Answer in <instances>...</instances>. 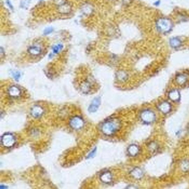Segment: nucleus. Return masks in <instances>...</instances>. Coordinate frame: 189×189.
Listing matches in <instances>:
<instances>
[{
	"instance_id": "f257e3e1",
	"label": "nucleus",
	"mask_w": 189,
	"mask_h": 189,
	"mask_svg": "<svg viewBox=\"0 0 189 189\" xmlns=\"http://www.w3.org/2000/svg\"><path fill=\"white\" fill-rule=\"evenodd\" d=\"M121 126V122L119 119L112 118L106 120L103 124L101 130L105 135L111 136L118 131Z\"/></svg>"
},
{
	"instance_id": "f03ea898",
	"label": "nucleus",
	"mask_w": 189,
	"mask_h": 189,
	"mask_svg": "<svg viewBox=\"0 0 189 189\" xmlns=\"http://www.w3.org/2000/svg\"><path fill=\"white\" fill-rule=\"evenodd\" d=\"M157 27L158 30L161 32H168L172 29V23L167 19H161L157 21Z\"/></svg>"
},
{
	"instance_id": "7ed1b4c3",
	"label": "nucleus",
	"mask_w": 189,
	"mask_h": 189,
	"mask_svg": "<svg viewBox=\"0 0 189 189\" xmlns=\"http://www.w3.org/2000/svg\"><path fill=\"white\" fill-rule=\"evenodd\" d=\"M15 137L11 133H6L1 138V143L6 148H12L15 145Z\"/></svg>"
},
{
	"instance_id": "20e7f679",
	"label": "nucleus",
	"mask_w": 189,
	"mask_h": 189,
	"mask_svg": "<svg viewBox=\"0 0 189 189\" xmlns=\"http://www.w3.org/2000/svg\"><path fill=\"white\" fill-rule=\"evenodd\" d=\"M61 13H68L71 11V6L67 0H54Z\"/></svg>"
},
{
	"instance_id": "39448f33",
	"label": "nucleus",
	"mask_w": 189,
	"mask_h": 189,
	"mask_svg": "<svg viewBox=\"0 0 189 189\" xmlns=\"http://www.w3.org/2000/svg\"><path fill=\"white\" fill-rule=\"evenodd\" d=\"M140 118L143 122L146 124H150L154 121L155 115L153 112L150 110H145L141 114Z\"/></svg>"
},
{
	"instance_id": "423d86ee",
	"label": "nucleus",
	"mask_w": 189,
	"mask_h": 189,
	"mask_svg": "<svg viewBox=\"0 0 189 189\" xmlns=\"http://www.w3.org/2000/svg\"><path fill=\"white\" fill-rule=\"evenodd\" d=\"M69 124L72 128L78 130L83 127L84 122L83 119L80 117L76 116L72 118Z\"/></svg>"
},
{
	"instance_id": "0eeeda50",
	"label": "nucleus",
	"mask_w": 189,
	"mask_h": 189,
	"mask_svg": "<svg viewBox=\"0 0 189 189\" xmlns=\"http://www.w3.org/2000/svg\"><path fill=\"white\" fill-rule=\"evenodd\" d=\"M8 93L10 97L13 98H18L21 96V91L19 87L17 86H11L8 90Z\"/></svg>"
},
{
	"instance_id": "6e6552de",
	"label": "nucleus",
	"mask_w": 189,
	"mask_h": 189,
	"mask_svg": "<svg viewBox=\"0 0 189 189\" xmlns=\"http://www.w3.org/2000/svg\"><path fill=\"white\" fill-rule=\"evenodd\" d=\"M101 102V98L100 97H96L94 99L89 107V112L90 113L96 112L98 110Z\"/></svg>"
},
{
	"instance_id": "1a4fd4ad",
	"label": "nucleus",
	"mask_w": 189,
	"mask_h": 189,
	"mask_svg": "<svg viewBox=\"0 0 189 189\" xmlns=\"http://www.w3.org/2000/svg\"><path fill=\"white\" fill-rule=\"evenodd\" d=\"M100 179L101 181L105 184L111 183L112 180V174L109 171L103 172L100 176Z\"/></svg>"
},
{
	"instance_id": "9d476101",
	"label": "nucleus",
	"mask_w": 189,
	"mask_h": 189,
	"mask_svg": "<svg viewBox=\"0 0 189 189\" xmlns=\"http://www.w3.org/2000/svg\"><path fill=\"white\" fill-rule=\"evenodd\" d=\"M127 151L129 156L134 157L139 154L140 152V148L136 144H131L128 147Z\"/></svg>"
},
{
	"instance_id": "9b49d317",
	"label": "nucleus",
	"mask_w": 189,
	"mask_h": 189,
	"mask_svg": "<svg viewBox=\"0 0 189 189\" xmlns=\"http://www.w3.org/2000/svg\"><path fill=\"white\" fill-rule=\"evenodd\" d=\"M130 175L134 178L137 180L141 179L143 176V172L139 167H136L131 171Z\"/></svg>"
},
{
	"instance_id": "f8f14e48",
	"label": "nucleus",
	"mask_w": 189,
	"mask_h": 189,
	"mask_svg": "<svg viewBox=\"0 0 189 189\" xmlns=\"http://www.w3.org/2000/svg\"><path fill=\"white\" fill-rule=\"evenodd\" d=\"M28 52L30 55L37 56L40 55L42 51V49L40 47L37 45H32L29 47L28 49Z\"/></svg>"
},
{
	"instance_id": "ddd939ff",
	"label": "nucleus",
	"mask_w": 189,
	"mask_h": 189,
	"mask_svg": "<svg viewBox=\"0 0 189 189\" xmlns=\"http://www.w3.org/2000/svg\"><path fill=\"white\" fill-rule=\"evenodd\" d=\"M43 110L41 106H35L32 108L31 110V114L32 116L38 118L43 115Z\"/></svg>"
},
{
	"instance_id": "4468645a",
	"label": "nucleus",
	"mask_w": 189,
	"mask_h": 189,
	"mask_svg": "<svg viewBox=\"0 0 189 189\" xmlns=\"http://www.w3.org/2000/svg\"><path fill=\"white\" fill-rule=\"evenodd\" d=\"M159 109L163 113L167 114L170 111L171 105L167 102H163L159 105Z\"/></svg>"
},
{
	"instance_id": "2eb2a0df",
	"label": "nucleus",
	"mask_w": 189,
	"mask_h": 189,
	"mask_svg": "<svg viewBox=\"0 0 189 189\" xmlns=\"http://www.w3.org/2000/svg\"><path fill=\"white\" fill-rule=\"evenodd\" d=\"M169 97L172 101H177L180 100V95L178 91L174 90L170 92L169 94Z\"/></svg>"
},
{
	"instance_id": "dca6fc26",
	"label": "nucleus",
	"mask_w": 189,
	"mask_h": 189,
	"mask_svg": "<svg viewBox=\"0 0 189 189\" xmlns=\"http://www.w3.org/2000/svg\"><path fill=\"white\" fill-rule=\"evenodd\" d=\"M181 44V40L177 38H173L170 40V44L171 46L174 48H177L180 46Z\"/></svg>"
},
{
	"instance_id": "f3484780",
	"label": "nucleus",
	"mask_w": 189,
	"mask_h": 189,
	"mask_svg": "<svg viewBox=\"0 0 189 189\" xmlns=\"http://www.w3.org/2000/svg\"><path fill=\"white\" fill-rule=\"evenodd\" d=\"M186 77L183 75H180L178 76L177 78H176V81L177 83L180 85L184 84L186 82Z\"/></svg>"
},
{
	"instance_id": "a211bd4d",
	"label": "nucleus",
	"mask_w": 189,
	"mask_h": 189,
	"mask_svg": "<svg viewBox=\"0 0 189 189\" xmlns=\"http://www.w3.org/2000/svg\"><path fill=\"white\" fill-rule=\"evenodd\" d=\"M181 167L184 171L186 172L189 170V162L187 161H184L181 164Z\"/></svg>"
},
{
	"instance_id": "6ab92c4d",
	"label": "nucleus",
	"mask_w": 189,
	"mask_h": 189,
	"mask_svg": "<svg viewBox=\"0 0 189 189\" xmlns=\"http://www.w3.org/2000/svg\"><path fill=\"white\" fill-rule=\"evenodd\" d=\"M63 47V46L61 44H58V45H55L53 48V52L56 53V54L59 53Z\"/></svg>"
},
{
	"instance_id": "aec40b11",
	"label": "nucleus",
	"mask_w": 189,
	"mask_h": 189,
	"mask_svg": "<svg viewBox=\"0 0 189 189\" xmlns=\"http://www.w3.org/2000/svg\"><path fill=\"white\" fill-rule=\"evenodd\" d=\"M53 29L52 27L47 28L44 30V34L45 35H48L53 32Z\"/></svg>"
},
{
	"instance_id": "412c9836",
	"label": "nucleus",
	"mask_w": 189,
	"mask_h": 189,
	"mask_svg": "<svg viewBox=\"0 0 189 189\" xmlns=\"http://www.w3.org/2000/svg\"><path fill=\"white\" fill-rule=\"evenodd\" d=\"M96 148H95L94 149H93L92 152L87 156V158H91L93 157L94 156L95 154H96Z\"/></svg>"
},
{
	"instance_id": "4be33fe9",
	"label": "nucleus",
	"mask_w": 189,
	"mask_h": 189,
	"mask_svg": "<svg viewBox=\"0 0 189 189\" xmlns=\"http://www.w3.org/2000/svg\"><path fill=\"white\" fill-rule=\"evenodd\" d=\"M155 145H156V144H155V145L154 146V148H156V146H155ZM150 148H151V149L152 150H154L156 149V148H152V146L151 145V144H150Z\"/></svg>"
}]
</instances>
